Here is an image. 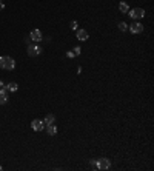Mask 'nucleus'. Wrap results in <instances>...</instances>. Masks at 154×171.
<instances>
[{"label":"nucleus","instance_id":"nucleus-2","mask_svg":"<svg viewBox=\"0 0 154 171\" xmlns=\"http://www.w3.org/2000/svg\"><path fill=\"white\" fill-rule=\"evenodd\" d=\"M2 62H3V68L8 69V71H11V69L15 68V60H14L13 57H10V56L2 57Z\"/></svg>","mask_w":154,"mask_h":171},{"label":"nucleus","instance_id":"nucleus-21","mask_svg":"<svg viewBox=\"0 0 154 171\" xmlns=\"http://www.w3.org/2000/svg\"><path fill=\"white\" fill-rule=\"evenodd\" d=\"M0 88H3V82H2V80H0Z\"/></svg>","mask_w":154,"mask_h":171},{"label":"nucleus","instance_id":"nucleus-9","mask_svg":"<svg viewBox=\"0 0 154 171\" xmlns=\"http://www.w3.org/2000/svg\"><path fill=\"white\" fill-rule=\"evenodd\" d=\"M6 102H8V91L0 88V105H5Z\"/></svg>","mask_w":154,"mask_h":171},{"label":"nucleus","instance_id":"nucleus-6","mask_svg":"<svg viewBox=\"0 0 154 171\" xmlns=\"http://www.w3.org/2000/svg\"><path fill=\"white\" fill-rule=\"evenodd\" d=\"M130 31L133 34H140V32H143V25L140 22H134L133 25H130Z\"/></svg>","mask_w":154,"mask_h":171},{"label":"nucleus","instance_id":"nucleus-1","mask_svg":"<svg viewBox=\"0 0 154 171\" xmlns=\"http://www.w3.org/2000/svg\"><path fill=\"white\" fill-rule=\"evenodd\" d=\"M128 14L131 19H142V17H145V10H142V8H133V10H130Z\"/></svg>","mask_w":154,"mask_h":171},{"label":"nucleus","instance_id":"nucleus-16","mask_svg":"<svg viewBox=\"0 0 154 171\" xmlns=\"http://www.w3.org/2000/svg\"><path fill=\"white\" fill-rule=\"evenodd\" d=\"M91 167H93L94 170H97V160H96V159H93V160H91Z\"/></svg>","mask_w":154,"mask_h":171},{"label":"nucleus","instance_id":"nucleus-8","mask_svg":"<svg viewBox=\"0 0 154 171\" xmlns=\"http://www.w3.org/2000/svg\"><path fill=\"white\" fill-rule=\"evenodd\" d=\"M17 88H19V85H17L15 82H10L8 85H3V89H5V91H11V93H15Z\"/></svg>","mask_w":154,"mask_h":171},{"label":"nucleus","instance_id":"nucleus-17","mask_svg":"<svg viewBox=\"0 0 154 171\" xmlns=\"http://www.w3.org/2000/svg\"><path fill=\"white\" fill-rule=\"evenodd\" d=\"M66 57L72 59V57H76V56H74V52H72V51H68V52H66Z\"/></svg>","mask_w":154,"mask_h":171},{"label":"nucleus","instance_id":"nucleus-22","mask_svg":"<svg viewBox=\"0 0 154 171\" xmlns=\"http://www.w3.org/2000/svg\"><path fill=\"white\" fill-rule=\"evenodd\" d=\"M0 171H2V165H0Z\"/></svg>","mask_w":154,"mask_h":171},{"label":"nucleus","instance_id":"nucleus-5","mask_svg":"<svg viewBox=\"0 0 154 171\" xmlns=\"http://www.w3.org/2000/svg\"><path fill=\"white\" fill-rule=\"evenodd\" d=\"M29 37H31V40H32L34 43H39V42H42L43 35H42V31H39V29H32V31L29 32Z\"/></svg>","mask_w":154,"mask_h":171},{"label":"nucleus","instance_id":"nucleus-13","mask_svg":"<svg viewBox=\"0 0 154 171\" xmlns=\"http://www.w3.org/2000/svg\"><path fill=\"white\" fill-rule=\"evenodd\" d=\"M119 10H120V13H122V14H126V13L130 11V6H128V3L122 2V3L119 5Z\"/></svg>","mask_w":154,"mask_h":171},{"label":"nucleus","instance_id":"nucleus-7","mask_svg":"<svg viewBox=\"0 0 154 171\" xmlns=\"http://www.w3.org/2000/svg\"><path fill=\"white\" fill-rule=\"evenodd\" d=\"M31 128H32L34 131H42V130L45 128V123H43V120H40V119H34V120L31 122Z\"/></svg>","mask_w":154,"mask_h":171},{"label":"nucleus","instance_id":"nucleus-15","mask_svg":"<svg viewBox=\"0 0 154 171\" xmlns=\"http://www.w3.org/2000/svg\"><path fill=\"white\" fill-rule=\"evenodd\" d=\"M72 52H74V56H79V54L82 52V48H80V46H76L74 49H72Z\"/></svg>","mask_w":154,"mask_h":171},{"label":"nucleus","instance_id":"nucleus-11","mask_svg":"<svg viewBox=\"0 0 154 171\" xmlns=\"http://www.w3.org/2000/svg\"><path fill=\"white\" fill-rule=\"evenodd\" d=\"M46 131H48V134H49V136H56V134H57V127H56L54 123L46 125Z\"/></svg>","mask_w":154,"mask_h":171},{"label":"nucleus","instance_id":"nucleus-4","mask_svg":"<svg viewBox=\"0 0 154 171\" xmlns=\"http://www.w3.org/2000/svg\"><path fill=\"white\" fill-rule=\"evenodd\" d=\"M110 167H111V162L106 157L97 159V170H110Z\"/></svg>","mask_w":154,"mask_h":171},{"label":"nucleus","instance_id":"nucleus-10","mask_svg":"<svg viewBox=\"0 0 154 171\" xmlns=\"http://www.w3.org/2000/svg\"><path fill=\"white\" fill-rule=\"evenodd\" d=\"M77 39L82 40V42L88 40V32H86L85 29H79V31H77Z\"/></svg>","mask_w":154,"mask_h":171},{"label":"nucleus","instance_id":"nucleus-14","mask_svg":"<svg viewBox=\"0 0 154 171\" xmlns=\"http://www.w3.org/2000/svg\"><path fill=\"white\" fill-rule=\"evenodd\" d=\"M119 29H120V31H126V29H128V25H126L125 22H120V23H119Z\"/></svg>","mask_w":154,"mask_h":171},{"label":"nucleus","instance_id":"nucleus-20","mask_svg":"<svg viewBox=\"0 0 154 171\" xmlns=\"http://www.w3.org/2000/svg\"><path fill=\"white\" fill-rule=\"evenodd\" d=\"M0 68H3V62H2V57H0Z\"/></svg>","mask_w":154,"mask_h":171},{"label":"nucleus","instance_id":"nucleus-12","mask_svg":"<svg viewBox=\"0 0 154 171\" xmlns=\"http://www.w3.org/2000/svg\"><path fill=\"white\" fill-rule=\"evenodd\" d=\"M56 122V116L54 114H46V117L43 119V123L45 125H51V123H54Z\"/></svg>","mask_w":154,"mask_h":171},{"label":"nucleus","instance_id":"nucleus-18","mask_svg":"<svg viewBox=\"0 0 154 171\" xmlns=\"http://www.w3.org/2000/svg\"><path fill=\"white\" fill-rule=\"evenodd\" d=\"M77 28V22H71V29H76Z\"/></svg>","mask_w":154,"mask_h":171},{"label":"nucleus","instance_id":"nucleus-3","mask_svg":"<svg viewBox=\"0 0 154 171\" xmlns=\"http://www.w3.org/2000/svg\"><path fill=\"white\" fill-rule=\"evenodd\" d=\"M42 46H39V45H29L28 46V56H31V57H35V56H39V54L42 52Z\"/></svg>","mask_w":154,"mask_h":171},{"label":"nucleus","instance_id":"nucleus-19","mask_svg":"<svg viewBox=\"0 0 154 171\" xmlns=\"http://www.w3.org/2000/svg\"><path fill=\"white\" fill-rule=\"evenodd\" d=\"M2 10H5V5H3V2L0 3V11H2Z\"/></svg>","mask_w":154,"mask_h":171},{"label":"nucleus","instance_id":"nucleus-23","mask_svg":"<svg viewBox=\"0 0 154 171\" xmlns=\"http://www.w3.org/2000/svg\"><path fill=\"white\" fill-rule=\"evenodd\" d=\"M2 2H3V0H0V3H2Z\"/></svg>","mask_w":154,"mask_h":171}]
</instances>
